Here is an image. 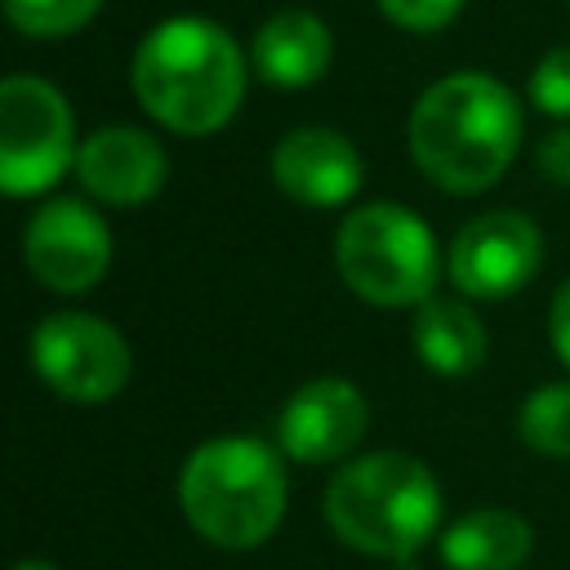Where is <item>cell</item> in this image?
Masks as SVG:
<instances>
[{
  "mask_svg": "<svg viewBox=\"0 0 570 570\" xmlns=\"http://www.w3.org/2000/svg\"><path fill=\"white\" fill-rule=\"evenodd\" d=\"M521 147V102L485 71L428 85L410 111V156L450 196L494 187Z\"/></svg>",
  "mask_w": 570,
  "mask_h": 570,
  "instance_id": "1",
  "label": "cell"
},
{
  "mask_svg": "<svg viewBox=\"0 0 570 570\" xmlns=\"http://www.w3.org/2000/svg\"><path fill=\"white\" fill-rule=\"evenodd\" d=\"M76 116L40 76L0 85V187L9 196L49 191L76 165Z\"/></svg>",
  "mask_w": 570,
  "mask_h": 570,
  "instance_id": "6",
  "label": "cell"
},
{
  "mask_svg": "<svg viewBox=\"0 0 570 570\" xmlns=\"http://www.w3.org/2000/svg\"><path fill=\"white\" fill-rule=\"evenodd\" d=\"M410 338H414L419 361L428 370L445 374V379L472 374L485 361V347H490L481 316L468 303H459V298H428V303H419Z\"/></svg>",
  "mask_w": 570,
  "mask_h": 570,
  "instance_id": "15",
  "label": "cell"
},
{
  "mask_svg": "<svg viewBox=\"0 0 570 570\" xmlns=\"http://www.w3.org/2000/svg\"><path fill=\"white\" fill-rule=\"evenodd\" d=\"M543 267V232L521 209H485L468 218L454 240L445 272L468 298H508Z\"/></svg>",
  "mask_w": 570,
  "mask_h": 570,
  "instance_id": "9",
  "label": "cell"
},
{
  "mask_svg": "<svg viewBox=\"0 0 570 570\" xmlns=\"http://www.w3.org/2000/svg\"><path fill=\"white\" fill-rule=\"evenodd\" d=\"M370 428L365 392L352 379L321 374L307 379L276 419V441L294 463H334L343 459Z\"/></svg>",
  "mask_w": 570,
  "mask_h": 570,
  "instance_id": "10",
  "label": "cell"
},
{
  "mask_svg": "<svg viewBox=\"0 0 570 570\" xmlns=\"http://www.w3.org/2000/svg\"><path fill=\"white\" fill-rule=\"evenodd\" d=\"M521 441L543 459H570V383H543L517 414Z\"/></svg>",
  "mask_w": 570,
  "mask_h": 570,
  "instance_id": "16",
  "label": "cell"
},
{
  "mask_svg": "<svg viewBox=\"0 0 570 570\" xmlns=\"http://www.w3.org/2000/svg\"><path fill=\"white\" fill-rule=\"evenodd\" d=\"M129 85L156 125L200 138L236 116L245 98V53L209 18H165L138 40Z\"/></svg>",
  "mask_w": 570,
  "mask_h": 570,
  "instance_id": "2",
  "label": "cell"
},
{
  "mask_svg": "<svg viewBox=\"0 0 570 570\" xmlns=\"http://www.w3.org/2000/svg\"><path fill=\"white\" fill-rule=\"evenodd\" d=\"M334 263L356 298L374 307H419L436 285V236L410 205L370 200L338 223Z\"/></svg>",
  "mask_w": 570,
  "mask_h": 570,
  "instance_id": "5",
  "label": "cell"
},
{
  "mask_svg": "<svg viewBox=\"0 0 570 570\" xmlns=\"http://www.w3.org/2000/svg\"><path fill=\"white\" fill-rule=\"evenodd\" d=\"M254 71L276 89H307L330 71L334 36L330 27L307 9H281L272 13L254 36Z\"/></svg>",
  "mask_w": 570,
  "mask_h": 570,
  "instance_id": "13",
  "label": "cell"
},
{
  "mask_svg": "<svg viewBox=\"0 0 570 570\" xmlns=\"http://www.w3.org/2000/svg\"><path fill=\"white\" fill-rule=\"evenodd\" d=\"M13 570H58L53 561H40V557H27V561H18Z\"/></svg>",
  "mask_w": 570,
  "mask_h": 570,
  "instance_id": "22",
  "label": "cell"
},
{
  "mask_svg": "<svg viewBox=\"0 0 570 570\" xmlns=\"http://www.w3.org/2000/svg\"><path fill=\"white\" fill-rule=\"evenodd\" d=\"M325 521L347 548L405 561L441 525V485L414 454L374 450L330 476Z\"/></svg>",
  "mask_w": 570,
  "mask_h": 570,
  "instance_id": "4",
  "label": "cell"
},
{
  "mask_svg": "<svg viewBox=\"0 0 570 570\" xmlns=\"http://www.w3.org/2000/svg\"><path fill=\"white\" fill-rule=\"evenodd\" d=\"M76 174H80V187L94 200L129 209V205H147L165 187L169 160H165V147L147 129L107 125V129H94L80 142Z\"/></svg>",
  "mask_w": 570,
  "mask_h": 570,
  "instance_id": "12",
  "label": "cell"
},
{
  "mask_svg": "<svg viewBox=\"0 0 570 570\" xmlns=\"http://www.w3.org/2000/svg\"><path fill=\"white\" fill-rule=\"evenodd\" d=\"M530 98L539 111L570 120V45L548 49L530 71Z\"/></svg>",
  "mask_w": 570,
  "mask_h": 570,
  "instance_id": "18",
  "label": "cell"
},
{
  "mask_svg": "<svg viewBox=\"0 0 570 570\" xmlns=\"http://www.w3.org/2000/svg\"><path fill=\"white\" fill-rule=\"evenodd\" d=\"M289 481L281 454L258 436H214L191 450L178 476L187 525L214 548H258L285 517Z\"/></svg>",
  "mask_w": 570,
  "mask_h": 570,
  "instance_id": "3",
  "label": "cell"
},
{
  "mask_svg": "<svg viewBox=\"0 0 570 570\" xmlns=\"http://www.w3.org/2000/svg\"><path fill=\"white\" fill-rule=\"evenodd\" d=\"M22 263L53 294H89L111 267V227L94 205L58 196L27 218Z\"/></svg>",
  "mask_w": 570,
  "mask_h": 570,
  "instance_id": "8",
  "label": "cell"
},
{
  "mask_svg": "<svg viewBox=\"0 0 570 570\" xmlns=\"http://www.w3.org/2000/svg\"><path fill=\"white\" fill-rule=\"evenodd\" d=\"M534 548V530L512 508H476L441 534V561L450 570H521Z\"/></svg>",
  "mask_w": 570,
  "mask_h": 570,
  "instance_id": "14",
  "label": "cell"
},
{
  "mask_svg": "<svg viewBox=\"0 0 570 570\" xmlns=\"http://www.w3.org/2000/svg\"><path fill=\"white\" fill-rule=\"evenodd\" d=\"M548 334H552V347H557L561 365L570 370V281H561V289L552 294V307H548Z\"/></svg>",
  "mask_w": 570,
  "mask_h": 570,
  "instance_id": "21",
  "label": "cell"
},
{
  "mask_svg": "<svg viewBox=\"0 0 570 570\" xmlns=\"http://www.w3.org/2000/svg\"><path fill=\"white\" fill-rule=\"evenodd\" d=\"M31 370L76 405L111 401L134 370L125 334L94 312H53L31 330Z\"/></svg>",
  "mask_w": 570,
  "mask_h": 570,
  "instance_id": "7",
  "label": "cell"
},
{
  "mask_svg": "<svg viewBox=\"0 0 570 570\" xmlns=\"http://www.w3.org/2000/svg\"><path fill=\"white\" fill-rule=\"evenodd\" d=\"M98 9H102V0H4L9 22H13L22 36H36V40L71 36V31H80Z\"/></svg>",
  "mask_w": 570,
  "mask_h": 570,
  "instance_id": "17",
  "label": "cell"
},
{
  "mask_svg": "<svg viewBox=\"0 0 570 570\" xmlns=\"http://www.w3.org/2000/svg\"><path fill=\"white\" fill-rule=\"evenodd\" d=\"M365 178L361 151L325 125H298L272 147V183L312 209H334L356 196Z\"/></svg>",
  "mask_w": 570,
  "mask_h": 570,
  "instance_id": "11",
  "label": "cell"
},
{
  "mask_svg": "<svg viewBox=\"0 0 570 570\" xmlns=\"http://www.w3.org/2000/svg\"><path fill=\"white\" fill-rule=\"evenodd\" d=\"M379 9L387 22L405 31H441L445 22H454L463 0H379Z\"/></svg>",
  "mask_w": 570,
  "mask_h": 570,
  "instance_id": "19",
  "label": "cell"
},
{
  "mask_svg": "<svg viewBox=\"0 0 570 570\" xmlns=\"http://www.w3.org/2000/svg\"><path fill=\"white\" fill-rule=\"evenodd\" d=\"M539 169H543V178H552L557 187H570V125H557V129L539 142Z\"/></svg>",
  "mask_w": 570,
  "mask_h": 570,
  "instance_id": "20",
  "label": "cell"
}]
</instances>
